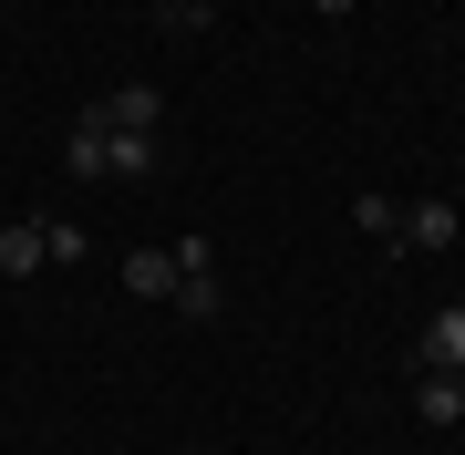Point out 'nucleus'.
Masks as SVG:
<instances>
[{
	"mask_svg": "<svg viewBox=\"0 0 465 455\" xmlns=\"http://www.w3.org/2000/svg\"><path fill=\"white\" fill-rule=\"evenodd\" d=\"M124 290H134V301H166V290H176V249H134L124 259Z\"/></svg>",
	"mask_w": 465,
	"mask_h": 455,
	"instance_id": "6e6552de",
	"label": "nucleus"
},
{
	"mask_svg": "<svg viewBox=\"0 0 465 455\" xmlns=\"http://www.w3.org/2000/svg\"><path fill=\"white\" fill-rule=\"evenodd\" d=\"M465 218H455V197H414L403 207V249H455Z\"/></svg>",
	"mask_w": 465,
	"mask_h": 455,
	"instance_id": "423d86ee",
	"label": "nucleus"
},
{
	"mask_svg": "<svg viewBox=\"0 0 465 455\" xmlns=\"http://www.w3.org/2000/svg\"><path fill=\"white\" fill-rule=\"evenodd\" d=\"M176 321H228V290H217V238H176V290H166Z\"/></svg>",
	"mask_w": 465,
	"mask_h": 455,
	"instance_id": "f03ea898",
	"label": "nucleus"
},
{
	"mask_svg": "<svg viewBox=\"0 0 465 455\" xmlns=\"http://www.w3.org/2000/svg\"><path fill=\"white\" fill-rule=\"evenodd\" d=\"M414 414L424 424H465V383L455 372H414Z\"/></svg>",
	"mask_w": 465,
	"mask_h": 455,
	"instance_id": "0eeeda50",
	"label": "nucleus"
},
{
	"mask_svg": "<svg viewBox=\"0 0 465 455\" xmlns=\"http://www.w3.org/2000/svg\"><path fill=\"white\" fill-rule=\"evenodd\" d=\"M455 362H465V301H445L414 331V372H455Z\"/></svg>",
	"mask_w": 465,
	"mask_h": 455,
	"instance_id": "20e7f679",
	"label": "nucleus"
},
{
	"mask_svg": "<svg viewBox=\"0 0 465 455\" xmlns=\"http://www.w3.org/2000/svg\"><path fill=\"white\" fill-rule=\"evenodd\" d=\"M32 270H52V218L0 228V280H32Z\"/></svg>",
	"mask_w": 465,
	"mask_h": 455,
	"instance_id": "39448f33",
	"label": "nucleus"
},
{
	"mask_svg": "<svg viewBox=\"0 0 465 455\" xmlns=\"http://www.w3.org/2000/svg\"><path fill=\"white\" fill-rule=\"evenodd\" d=\"M94 114L114 124V135H166V94H155V84H114Z\"/></svg>",
	"mask_w": 465,
	"mask_h": 455,
	"instance_id": "7ed1b4c3",
	"label": "nucleus"
},
{
	"mask_svg": "<svg viewBox=\"0 0 465 455\" xmlns=\"http://www.w3.org/2000/svg\"><path fill=\"white\" fill-rule=\"evenodd\" d=\"M155 155H166L155 135H114V124H104L94 104L73 114V135H63V166L84 176V186H94V176H155Z\"/></svg>",
	"mask_w": 465,
	"mask_h": 455,
	"instance_id": "f257e3e1",
	"label": "nucleus"
},
{
	"mask_svg": "<svg viewBox=\"0 0 465 455\" xmlns=\"http://www.w3.org/2000/svg\"><path fill=\"white\" fill-rule=\"evenodd\" d=\"M155 11H166V32H207V11H217V0H155Z\"/></svg>",
	"mask_w": 465,
	"mask_h": 455,
	"instance_id": "9d476101",
	"label": "nucleus"
},
{
	"mask_svg": "<svg viewBox=\"0 0 465 455\" xmlns=\"http://www.w3.org/2000/svg\"><path fill=\"white\" fill-rule=\"evenodd\" d=\"M351 228H372L382 249H403V207L382 197V186H362V197H351Z\"/></svg>",
	"mask_w": 465,
	"mask_h": 455,
	"instance_id": "1a4fd4ad",
	"label": "nucleus"
}]
</instances>
